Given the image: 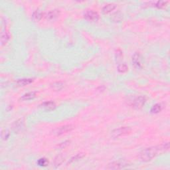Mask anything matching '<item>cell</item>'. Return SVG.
I'll use <instances>...</instances> for the list:
<instances>
[{
    "instance_id": "obj_1",
    "label": "cell",
    "mask_w": 170,
    "mask_h": 170,
    "mask_svg": "<svg viewBox=\"0 0 170 170\" xmlns=\"http://www.w3.org/2000/svg\"><path fill=\"white\" fill-rule=\"evenodd\" d=\"M169 149V142H166L160 146H152L142 150L139 153V157L144 162H150L160 153L166 152Z\"/></svg>"
},
{
    "instance_id": "obj_2",
    "label": "cell",
    "mask_w": 170,
    "mask_h": 170,
    "mask_svg": "<svg viewBox=\"0 0 170 170\" xmlns=\"http://www.w3.org/2000/svg\"><path fill=\"white\" fill-rule=\"evenodd\" d=\"M132 128L130 127L124 126L114 129L111 132V136L114 138H118L120 137L127 136L131 134Z\"/></svg>"
},
{
    "instance_id": "obj_3",
    "label": "cell",
    "mask_w": 170,
    "mask_h": 170,
    "mask_svg": "<svg viewBox=\"0 0 170 170\" xmlns=\"http://www.w3.org/2000/svg\"><path fill=\"white\" fill-rule=\"evenodd\" d=\"M74 126L72 124H67V125H63L61 126L57 127V128L53 130V134L55 136H62V135L69 133V132H71L72 130L74 129Z\"/></svg>"
},
{
    "instance_id": "obj_4",
    "label": "cell",
    "mask_w": 170,
    "mask_h": 170,
    "mask_svg": "<svg viewBox=\"0 0 170 170\" xmlns=\"http://www.w3.org/2000/svg\"><path fill=\"white\" fill-rule=\"evenodd\" d=\"M129 166V164L125 161L122 160H118L110 163L108 164L106 169H122Z\"/></svg>"
},
{
    "instance_id": "obj_5",
    "label": "cell",
    "mask_w": 170,
    "mask_h": 170,
    "mask_svg": "<svg viewBox=\"0 0 170 170\" xmlns=\"http://www.w3.org/2000/svg\"><path fill=\"white\" fill-rule=\"evenodd\" d=\"M146 102V98L145 96H139L131 101V106L136 109H139L142 107Z\"/></svg>"
},
{
    "instance_id": "obj_6",
    "label": "cell",
    "mask_w": 170,
    "mask_h": 170,
    "mask_svg": "<svg viewBox=\"0 0 170 170\" xmlns=\"http://www.w3.org/2000/svg\"><path fill=\"white\" fill-rule=\"evenodd\" d=\"M84 17L86 20L92 22H96L99 21L100 16L99 13L93 10H88L84 14Z\"/></svg>"
},
{
    "instance_id": "obj_7",
    "label": "cell",
    "mask_w": 170,
    "mask_h": 170,
    "mask_svg": "<svg viewBox=\"0 0 170 170\" xmlns=\"http://www.w3.org/2000/svg\"><path fill=\"white\" fill-rule=\"evenodd\" d=\"M132 64L136 69H141L142 68V57L139 53H135L132 58Z\"/></svg>"
},
{
    "instance_id": "obj_8",
    "label": "cell",
    "mask_w": 170,
    "mask_h": 170,
    "mask_svg": "<svg viewBox=\"0 0 170 170\" xmlns=\"http://www.w3.org/2000/svg\"><path fill=\"white\" fill-rule=\"evenodd\" d=\"M59 10H58V9H52V10H50L49 12L45 14V17L46 19L49 21H52L55 19L59 16Z\"/></svg>"
},
{
    "instance_id": "obj_9",
    "label": "cell",
    "mask_w": 170,
    "mask_h": 170,
    "mask_svg": "<svg viewBox=\"0 0 170 170\" xmlns=\"http://www.w3.org/2000/svg\"><path fill=\"white\" fill-rule=\"evenodd\" d=\"M23 124H24V122L22 118L15 121L12 124V130H13V132H15V133L19 132L23 127Z\"/></svg>"
},
{
    "instance_id": "obj_10",
    "label": "cell",
    "mask_w": 170,
    "mask_h": 170,
    "mask_svg": "<svg viewBox=\"0 0 170 170\" xmlns=\"http://www.w3.org/2000/svg\"><path fill=\"white\" fill-rule=\"evenodd\" d=\"M40 106L45 110L47 111H51L55 110L56 108V104L53 101H46L42 103Z\"/></svg>"
},
{
    "instance_id": "obj_11",
    "label": "cell",
    "mask_w": 170,
    "mask_h": 170,
    "mask_svg": "<svg viewBox=\"0 0 170 170\" xmlns=\"http://www.w3.org/2000/svg\"><path fill=\"white\" fill-rule=\"evenodd\" d=\"M116 8V6L115 4H114V3L107 4L105 6H104L103 8H102V13L106 15V14L110 13L112 12V11L114 10Z\"/></svg>"
},
{
    "instance_id": "obj_12",
    "label": "cell",
    "mask_w": 170,
    "mask_h": 170,
    "mask_svg": "<svg viewBox=\"0 0 170 170\" xmlns=\"http://www.w3.org/2000/svg\"><path fill=\"white\" fill-rule=\"evenodd\" d=\"M9 37H10V35H9V32L7 31L6 29L2 30V32L1 33V43L2 45L8 43Z\"/></svg>"
},
{
    "instance_id": "obj_13",
    "label": "cell",
    "mask_w": 170,
    "mask_h": 170,
    "mask_svg": "<svg viewBox=\"0 0 170 170\" xmlns=\"http://www.w3.org/2000/svg\"><path fill=\"white\" fill-rule=\"evenodd\" d=\"M34 79L33 78H22L19 79L17 81V85L20 86V87H24V86L29 85L30 84L33 82Z\"/></svg>"
},
{
    "instance_id": "obj_14",
    "label": "cell",
    "mask_w": 170,
    "mask_h": 170,
    "mask_svg": "<svg viewBox=\"0 0 170 170\" xmlns=\"http://www.w3.org/2000/svg\"><path fill=\"white\" fill-rule=\"evenodd\" d=\"M168 2L166 1H158L155 2H149L147 3L148 5H150V6H153L155 8H158L159 9H163L165 8V7L167 6V4Z\"/></svg>"
},
{
    "instance_id": "obj_15",
    "label": "cell",
    "mask_w": 170,
    "mask_h": 170,
    "mask_svg": "<svg viewBox=\"0 0 170 170\" xmlns=\"http://www.w3.org/2000/svg\"><path fill=\"white\" fill-rule=\"evenodd\" d=\"M43 17V13L41 12L40 10L37 9V10L35 11L32 14V19L34 22H39L40 21Z\"/></svg>"
},
{
    "instance_id": "obj_16",
    "label": "cell",
    "mask_w": 170,
    "mask_h": 170,
    "mask_svg": "<svg viewBox=\"0 0 170 170\" xmlns=\"http://www.w3.org/2000/svg\"><path fill=\"white\" fill-rule=\"evenodd\" d=\"M64 160H65V158L62 154L58 155L55 158L54 162H53V165H54L55 168L59 167L60 165L62 164V162H64Z\"/></svg>"
},
{
    "instance_id": "obj_17",
    "label": "cell",
    "mask_w": 170,
    "mask_h": 170,
    "mask_svg": "<svg viewBox=\"0 0 170 170\" xmlns=\"http://www.w3.org/2000/svg\"><path fill=\"white\" fill-rule=\"evenodd\" d=\"M35 96H36V92L33 91V92L25 93V94H23L22 96L21 99H22V101H29V100L33 99Z\"/></svg>"
},
{
    "instance_id": "obj_18",
    "label": "cell",
    "mask_w": 170,
    "mask_h": 170,
    "mask_svg": "<svg viewBox=\"0 0 170 170\" xmlns=\"http://www.w3.org/2000/svg\"><path fill=\"white\" fill-rule=\"evenodd\" d=\"M85 156V153H77V154L74 155L73 158H71V159L68 162V164H71V163H73L74 162H77L78 160H80L81 159H83V158Z\"/></svg>"
},
{
    "instance_id": "obj_19",
    "label": "cell",
    "mask_w": 170,
    "mask_h": 170,
    "mask_svg": "<svg viewBox=\"0 0 170 170\" xmlns=\"http://www.w3.org/2000/svg\"><path fill=\"white\" fill-rule=\"evenodd\" d=\"M162 110V106L161 105V104H155L152 107L150 112H151V113H152V114H158V113H159L160 112H161Z\"/></svg>"
},
{
    "instance_id": "obj_20",
    "label": "cell",
    "mask_w": 170,
    "mask_h": 170,
    "mask_svg": "<svg viewBox=\"0 0 170 170\" xmlns=\"http://www.w3.org/2000/svg\"><path fill=\"white\" fill-rule=\"evenodd\" d=\"M118 71L120 73H125L128 71V67L127 66L126 64L121 63L118 65L117 67Z\"/></svg>"
},
{
    "instance_id": "obj_21",
    "label": "cell",
    "mask_w": 170,
    "mask_h": 170,
    "mask_svg": "<svg viewBox=\"0 0 170 170\" xmlns=\"http://www.w3.org/2000/svg\"><path fill=\"white\" fill-rule=\"evenodd\" d=\"M51 87L55 90H60L64 87V84L61 82H56L53 83Z\"/></svg>"
},
{
    "instance_id": "obj_22",
    "label": "cell",
    "mask_w": 170,
    "mask_h": 170,
    "mask_svg": "<svg viewBox=\"0 0 170 170\" xmlns=\"http://www.w3.org/2000/svg\"><path fill=\"white\" fill-rule=\"evenodd\" d=\"M37 164H38L39 166L46 167L48 166L49 161L47 160V159H46V158H40V159L38 160V162H37Z\"/></svg>"
},
{
    "instance_id": "obj_23",
    "label": "cell",
    "mask_w": 170,
    "mask_h": 170,
    "mask_svg": "<svg viewBox=\"0 0 170 170\" xmlns=\"http://www.w3.org/2000/svg\"><path fill=\"white\" fill-rule=\"evenodd\" d=\"M1 138L4 139V140H6V139H8L9 138V136H10V134H9V132L8 131V130H4L3 131L1 132Z\"/></svg>"
},
{
    "instance_id": "obj_24",
    "label": "cell",
    "mask_w": 170,
    "mask_h": 170,
    "mask_svg": "<svg viewBox=\"0 0 170 170\" xmlns=\"http://www.w3.org/2000/svg\"><path fill=\"white\" fill-rule=\"evenodd\" d=\"M116 59H117V60H121V58L122 57V51H120V50H118L117 52H116Z\"/></svg>"
},
{
    "instance_id": "obj_25",
    "label": "cell",
    "mask_w": 170,
    "mask_h": 170,
    "mask_svg": "<svg viewBox=\"0 0 170 170\" xmlns=\"http://www.w3.org/2000/svg\"><path fill=\"white\" fill-rule=\"evenodd\" d=\"M69 143H70V141H65L64 142H62L60 144L59 147L60 148H64L65 147H67V146H68L69 145Z\"/></svg>"
}]
</instances>
